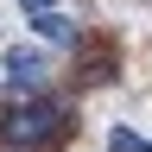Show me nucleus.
<instances>
[{"mask_svg":"<svg viewBox=\"0 0 152 152\" xmlns=\"http://www.w3.org/2000/svg\"><path fill=\"white\" fill-rule=\"evenodd\" d=\"M64 127H70V114L57 102H19L7 121H0V140L7 146H51Z\"/></svg>","mask_w":152,"mask_h":152,"instance_id":"obj_1","label":"nucleus"},{"mask_svg":"<svg viewBox=\"0 0 152 152\" xmlns=\"http://www.w3.org/2000/svg\"><path fill=\"white\" fill-rule=\"evenodd\" d=\"M7 83H13L19 95H32L38 83H45V57H38V51H13V57H7Z\"/></svg>","mask_w":152,"mask_h":152,"instance_id":"obj_2","label":"nucleus"},{"mask_svg":"<svg viewBox=\"0 0 152 152\" xmlns=\"http://www.w3.org/2000/svg\"><path fill=\"white\" fill-rule=\"evenodd\" d=\"M32 32L38 38H70V19L64 13H32Z\"/></svg>","mask_w":152,"mask_h":152,"instance_id":"obj_3","label":"nucleus"},{"mask_svg":"<svg viewBox=\"0 0 152 152\" xmlns=\"http://www.w3.org/2000/svg\"><path fill=\"white\" fill-rule=\"evenodd\" d=\"M19 7H26V13H51L57 0H19Z\"/></svg>","mask_w":152,"mask_h":152,"instance_id":"obj_4","label":"nucleus"}]
</instances>
